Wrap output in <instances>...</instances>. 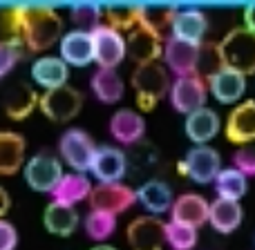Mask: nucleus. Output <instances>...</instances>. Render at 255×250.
I'll use <instances>...</instances> for the list:
<instances>
[{
	"mask_svg": "<svg viewBox=\"0 0 255 250\" xmlns=\"http://www.w3.org/2000/svg\"><path fill=\"white\" fill-rule=\"evenodd\" d=\"M22 43L29 52H45L63 38V20L54 7L27 4L20 7Z\"/></svg>",
	"mask_w": 255,
	"mask_h": 250,
	"instance_id": "1",
	"label": "nucleus"
},
{
	"mask_svg": "<svg viewBox=\"0 0 255 250\" xmlns=\"http://www.w3.org/2000/svg\"><path fill=\"white\" fill-rule=\"evenodd\" d=\"M132 89L136 96V105L143 112L154 110L159 101L170 92V76L161 63H145L136 65L132 72Z\"/></svg>",
	"mask_w": 255,
	"mask_h": 250,
	"instance_id": "2",
	"label": "nucleus"
},
{
	"mask_svg": "<svg viewBox=\"0 0 255 250\" xmlns=\"http://www.w3.org/2000/svg\"><path fill=\"white\" fill-rule=\"evenodd\" d=\"M220 54L224 67L238 70L240 74H255V34L247 27H235L220 40Z\"/></svg>",
	"mask_w": 255,
	"mask_h": 250,
	"instance_id": "3",
	"label": "nucleus"
},
{
	"mask_svg": "<svg viewBox=\"0 0 255 250\" xmlns=\"http://www.w3.org/2000/svg\"><path fill=\"white\" fill-rule=\"evenodd\" d=\"M58 152L61 159L76 172H88L92 167L94 154H97V145H94L92 136L88 132L79 130V127H70L67 132H63L58 139Z\"/></svg>",
	"mask_w": 255,
	"mask_h": 250,
	"instance_id": "4",
	"label": "nucleus"
},
{
	"mask_svg": "<svg viewBox=\"0 0 255 250\" xmlns=\"http://www.w3.org/2000/svg\"><path fill=\"white\" fill-rule=\"evenodd\" d=\"M81 107H83V94L70 85L49 89L38 98V110L49 121H56V123H67L74 116H79Z\"/></svg>",
	"mask_w": 255,
	"mask_h": 250,
	"instance_id": "5",
	"label": "nucleus"
},
{
	"mask_svg": "<svg viewBox=\"0 0 255 250\" xmlns=\"http://www.w3.org/2000/svg\"><path fill=\"white\" fill-rule=\"evenodd\" d=\"M177 170L184 176L197 181V183H211L222 170V157L215 148L208 145H195L186 152L184 161H179Z\"/></svg>",
	"mask_w": 255,
	"mask_h": 250,
	"instance_id": "6",
	"label": "nucleus"
},
{
	"mask_svg": "<svg viewBox=\"0 0 255 250\" xmlns=\"http://www.w3.org/2000/svg\"><path fill=\"white\" fill-rule=\"evenodd\" d=\"M63 179L61 159L52 152H38L25 163V181L36 192H54Z\"/></svg>",
	"mask_w": 255,
	"mask_h": 250,
	"instance_id": "7",
	"label": "nucleus"
},
{
	"mask_svg": "<svg viewBox=\"0 0 255 250\" xmlns=\"http://www.w3.org/2000/svg\"><path fill=\"white\" fill-rule=\"evenodd\" d=\"M90 208L108 215H119L126 212L136 203V190H132L126 183H99L90 192Z\"/></svg>",
	"mask_w": 255,
	"mask_h": 250,
	"instance_id": "8",
	"label": "nucleus"
},
{
	"mask_svg": "<svg viewBox=\"0 0 255 250\" xmlns=\"http://www.w3.org/2000/svg\"><path fill=\"white\" fill-rule=\"evenodd\" d=\"M170 103L177 112L181 114H193V112L202 110L206 103L208 89H206V81L199 74L193 76H181L175 83H170Z\"/></svg>",
	"mask_w": 255,
	"mask_h": 250,
	"instance_id": "9",
	"label": "nucleus"
},
{
	"mask_svg": "<svg viewBox=\"0 0 255 250\" xmlns=\"http://www.w3.org/2000/svg\"><path fill=\"white\" fill-rule=\"evenodd\" d=\"M92 45L99 70H117V65H121L128 54L126 38L108 25H101L92 31Z\"/></svg>",
	"mask_w": 255,
	"mask_h": 250,
	"instance_id": "10",
	"label": "nucleus"
},
{
	"mask_svg": "<svg viewBox=\"0 0 255 250\" xmlns=\"http://www.w3.org/2000/svg\"><path fill=\"white\" fill-rule=\"evenodd\" d=\"M166 224L159 217H136L128 226V244L132 250H163Z\"/></svg>",
	"mask_w": 255,
	"mask_h": 250,
	"instance_id": "11",
	"label": "nucleus"
},
{
	"mask_svg": "<svg viewBox=\"0 0 255 250\" xmlns=\"http://www.w3.org/2000/svg\"><path fill=\"white\" fill-rule=\"evenodd\" d=\"M202 45V43H199ZM199 45L197 43H186L179 38H168L163 43V61H166L168 70L175 72L177 79L181 76H193L197 74L199 67Z\"/></svg>",
	"mask_w": 255,
	"mask_h": 250,
	"instance_id": "12",
	"label": "nucleus"
},
{
	"mask_svg": "<svg viewBox=\"0 0 255 250\" xmlns=\"http://www.w3.org/2000/svg\"><path fill=\"white\" fill-rule=\"evenodd\" d=\"M224 134L235 145H251L255 141V98H247L231 110Z\"/></svg>",
	"mask_w": 255,
	"mask_h": 250,
	"instance_id": "13",
	"label": "nucleus"
},
{
	"mask_svg": "<svg viewBox=\"0 0 255 250\" xmlns=\"http://www.w3.org/2000/svg\"><path fill=\"white\" fill-rule=\"evenodd\" d=\"M90 172L99 179V183H121L124 174L128 172L126 152H121L115 145H101L97 148Z\"/></svg>",
	"mask_w": 255,
	"mask_h": 250,
	"instance_id": "14",
	"label": "nucleus"
},
{
	"mask_svg": "<svg viewBox=\"0 0 255 250\" xmlns=\"http://www.w3.org/2000/svg\"><path fill=\"white\" fill-rule=\"evenodd\" d=\"M208 210H211V203L197 192H186L181 197H177L172 201L170 208V221L177 224H186L199 228L208 221Z\"/></svg>",
	"mask_w": 255,
	"mask_h": 250,
	"instance_id": "15",
	"label": "nucleus"
},
{
	"mask_svg": "<svg viewBox=\"0 0 255 250\" xmlns=\"http://www.w3.org/2000/svg\"><path fill=\"white\" fill-rule=\"evenodd\" d=\"M179 9L170 4H141L139 7V27L157 36L159 40H168L172 34V22Z\"/></svg>",
	"mask_w": 255,
	"mask_h": 250,
	"instance_id": "16",
	"label": "nucleus"
},
{
	"mask_svg": "<svg viewBox=\"0 0 255 250\" xmlns=\"http://www.w3.org/2000/svg\"><path fill=\"white\" fill-rule=\"evenodd\" d=\"M110 134L121 145H136L143 141L145 121L134 110H117L110 119Z\"/></svg>",
	"mask_w": 255,
	"mask_h": 250,
	"instance_id": "17",
	"label": "nucleus"
},
{
	"mask_svg": "<svg viewBox=\"0 0 255 250\" xmlns=\"http://www.w3.org/2000/svg\"><path fill=\"white\" fill-rule=\"evenodd\" d=\"M61 58L65 65L74 67H85L94 61V45H92V34L88 31L72 29L63 34L61 38Z\"/></svg>",
	"mask_w": 255,
	"mask_h": 250,
	"instance_id": "18",
	"label": "nucleus"
},
{
	"mask_svg": "<svg viewBox=\"0 0 255 250\" xmlns=\"http://www.w3.org/2000/svg\"><path fill=\"white\" fill-rule=\"evenodd\" d=\"M128 56L136 63V65H145V63H157L159 56H163V43L152 36L150 31H145L143 27H134L128 34L126 40Z\"/></svg>",
	"mask_w": 255,
	"mask_h": 250,
	"instance_id": "19",
	"label": "nucleus"
},
{
	"mask_svg": "<svg viewBox=\"0 0 255 250\" xmlns=\"http://www.w3.org/2000/svg\"><path fill=\"white\" fill-rule=\"evenodd\" d=\"M208 85H211L213 96L220 103L229 105V103H235L242 98L244 89H247V76L240 74L238 70L222 67L220 72H215V74L208 79Z\"/></svg>",
	"mask_w": 255,
	"mask_h": 250,
	"instance_id": "20",
	"label": "nucleus"
},
{
	"mask_svg": "<svg viewBox=\"0 0 255 250\" xmlns=\"http://www.w3.org/2000/svg\"><path fill=\"white\" fill-rule=\"evenodd\" d=\"M208 31V16L202 9H179L172 22V38L186 40V43H204Z\"/></svg>",
	"mask_w": 255,
	"mask_h": 250,
	"instance_id": "21",
	"label": "nucleus"
},
{
	"mask_svg": "<svg viewBox=\"0 0 255 250\" xmlns=\"http://www.w3.org/2000/svg\"><path fill=\"white\" fill-rule=\"evenodd\" d=\"M67 76H70V70H67L65 61L61 56H40L31 65V79L47 92L65 87Z\"/></svg>",
	"mask_w": 255,
	"mask_h": 250,
	"instance_id": "22",
	"label": "nucleus"
},
{
	"mask_svg": "<svg viewBox=\"0 0 255 250\" xmlns=\"http://www.w3.org/2000/svg\"><path fill=\"white\" fill-rule=\"evenodd\" d=\"M136 201L152 217H159L172 208V190L159 179H150L136 190Z\"/></svg>",
	"mask_w": 255,
	"mask_h": 250,
	"instance_id": "23",
	"label": "nucleus"
},
{
	"mask_svg": "<svg viewBox=\"0 0 255 250\" xmlns=\"http://www.w3.org/2000/svg\"><path fill=\"white\" fill-rule=\"evenodd\" d=\"M90 192H92V183H90L88 176L81 174V172H72V174H63L61 183L54 188L52 197L54 203L74 208L76 203L90 199Z\"/></svg>",
	"mask_w": 255,
	"mask_h": 250,
	"instance_id": "24",
	"label": "nucleus"
},
{
	"mask_svg": "<svg viewBox=\"0 0 255 250\" xmlns=\"http://www.w3.org/2000/svg\"><path fill=\"white\" fill-rule=\"evenodd\" d=\"M27 141L18 132H0V174H16L25 161Z\"/></svg>",
	"mask_w": 255,
	"mask_h": 250,
	"instance_id": "25",
	"label": "nucleus"
},
{
	"mask_svg": "<svg viewBox=\"0 0 255 250\" xmlns=\"http://www.w3.org/2000/svg\"><path fill=\"white\" fill-rule=\"evenodd\" d=\"M184 130H186V136H188L193 143L204 145V143H208L213 136H217V132H220V116H217V112L208 110V107H202V110L186 116Z\"/></svg>",
	"mask_w": 255,
	"mask_h": 250,
	"instance_id": "26",
	"label": "nucleus"
},
{
	"mask_svg": "<svg viewBox=\"0 0 255 250\" xmlns=\"http://www.w3.org/2000/svg\"><path fill=\"white\" fill-rule=\"evenodd\" d=\"M208 221L211 226L222 235H229L242 224V206L240 201H231V199H222L217 197L211 203L208 210Z\"/></svg>",
	"mask_w": 255,
	"mask_h": 250,
	"instance_id": "27",
	"label": "nucleus"
},
{
	"mask_svg": "<svg viewBox=\"0 0 255 250\" xmlns=\"http://www.w3.org/2000/svg\"><path fill=\"white\" fill-rule=\"evenodd\" d=\"M38 98L40 96L27 83H18L7 92V98H4V112H7L9 119L22 121L34 112V107H38Z\"/></svg>",
	"mask_w": 255,
	"mask_h": 250,
	"instance_id": "28",
	"label": "nucleus"
},
{
	"mask_svg": "<svg viewBox=\"0 0 255 250\" xmlns=\"http://www.w3.org/2000/svg\"><path fill=\"white\" fill-rule=\"evenodd\" d=\"M43 224L47 228V233L56 235V237H70L79 226V215L74 208L70 206H61V203H49L45 208L43 215Z\"/></svg>",
	"mask_w": 255,
	"mask_h": 250,
	"instance_id": "29",
	"label": "nucleus"
},
{
	"mask_svg": "<svg viewBox=\"0 0 255 250\" xmlns=\"http://www.w3.org/2000/svg\"><path fill=\"white\" fill-rule=\"evenodd\" d=\"M90 87H92L94 96L101 103H108V105L121 101L126 89L117 70H97L92 74V79H90Z\"/></svg>",
	"mask_w": 255,
	"mask_h": 250,
	"instance_id": "30",
	"label": "nucleus"
},
{
	"mask_svg": "<svg viewBox=\"0 0 255 250\" xmlns=\"http://www.w3.org/2000/svg\"><path fill=\"white\" fill-rule=\"evenodd\" d=\"M213 183H215V192L222 199H231V201H240L249 190L247 176L235 167H222Z\"/></svg>",
	"mask_w": 255,
	"mask_h": 250,
	"instance_id": "31",
	"label": "nucleus"
},
{
	"mask_svg": "<svg viewBox=\"0 0 255 250\" xmlns=\"http://www.w3.org/2000/svg\"><path fill=\"white\" fill-rule=\"evenodd\" d=\"M22 20L20 7H0V47H20Z\"/></svg>",
	"mask_w": 255,
	"mask_h": 250,
	"instance_id": "32",
	"label": "nucleus"
},
{
	"mask_svg": "<svg viewBox=\"0 0 255 250\" xmlns=\"http://www.w3.org/2000/svg\"><path fill=\"white\" fill-rule=\"evenodd\" d=\"M103 16L108 20V27H112L119 34L139 27V7L136 4H108L103 9Z\"/></svg>",
	"mask_w": 255,
	"mask_h": 250,
	"instance_id": "33",
	"label": "nucleus"
},
{
	"mask_svg": "<svg viewBox=\"0 0 255 250\" xmlns=\"http://www.w3.org/2000/svg\"><path fill=\"white\" fill-rule=\"evenodd\" d=\"M101 18H103V7H99V4H94V2L74 4V7L70 9V20L79 31L92 34L97 27H101Z\"/></svg>",
	"mask_w": 255,
	"mask_h": 250,
	"instance_id": "34",
	"label": "nucleus"
},
{
	"mask_svg": "<svg viewBox=\"0 0 255 250\" xmlns=\"http://www.w3.org/2000/svg\"><path fill=\"white\" fill-rule=\"evenodd\" d=\"M117 230V217L108 215V212L90 210V215L85 217V233L94 242H106L115 235Z\"/></svg>",
	"mask_w": 255,
	"mask_h": 250,
	"instance_id": "35",
	"label": "nucleus"
},
{
	"mask_svg": "<svg viewBox=\"0 0 255 250\" xmlns=\"http://www.w3.org/2000/svg\"><path fill=\"white\" fill-rule=\"evenodd\" d=\"M166 242L172 250H193L197 246V228L177 221L166 224Z\"/></svg>",
	"mask_w": 255,
	"mask_h": 250,
	"instance_id": "36",
	"label": "nucleus"
},
{
	"mask_svg": "<svg viewBox=\"0 0 255 250\" xmlns=\"http://www.w3.org/2000/svg\"><path fill=\"white\" fill-rule=\"evenodd\" d=\"M222 67H224V63H222L220 45H217V43H202V45H199V67H197V74L206 81V79H211L215 72H220Z\"/></svg>",
	"mask_w": 255,
	"mask_h": 250,
	"instance_id": "37",
	"label": "nucleus"
},
{
	"mask_svg": "<svg viewBox=\"0 0 255 250\" xmlns=\"http://www.w3.org/2000/svg\"><path fill=\"white\" fill-rule=\"evenodd\" d=\"M126 159H128V166H132L134 172H148L159 163V152L152 145L141 141V143L132 145V152L126 154Z\"/></svg>",
	"mask_w": 255,
	"mask_h": 250,
	"instance_id": "38",
	"label": "nucleus"
},
{
	"mask_svg": "<svg viewBox=\"0 0 255 250\" xmlns=\"http://www.w3.org/2000/svg\"><path fill=\"white\" fill-rule=\"evenodd\" d=\"M233 167L240 170L244 176H255V143L242 145L233 154Z\"/></svg>",
	"mask_w": 255,
	"mask_h": 250,
	"instance_id": "39",
	"label": "nucleus"
},
{
	"mask_svg": "<svg viewBox=\"0 0 255 250\" xmlns=\"http://www.w3.org/2000/svg\"><path fill=\"white\" fill-rule=\"evenodd\" d=\"M20 56V47H0V81L16 67Z\"/></svg>",
	"mask_w": 255,
	"mask_h": 250,
	"instance_id": "40",
	"label": "nucleus"
},
{
	"mask_svg": "<svg viewBox=\"0 0 255 250\" xmlns=\"http://www.w3.org/2000/svg\"><path fill=\"white\" fill-rule=\"evenodd\" d=\"M18 244V233L9 221L0 219V250H13Z\"/></svg>",
	"mask_w": 255,
	"mask_h": 250,
	"instance_id": "41",
	"label": "nucleus"
},
{
	"mask_svg": "<svg viewBox=\"0 0 255 250\" xmlns=\"http://www.w3.org/2000/svg\"><path fill=\"white\" fill-rule=\"evenodd\" d=\"M244 27L255 34V2L244 9Z\"/></svg>",
	"mask_w": 255,
	"mask_h": 250,
	"instance_id": "42",
	"label": "nucleus"
},
{
	"mask_svg": "<svg viewBox=\"0 0 255 250\" xmlns=\"http://www.w3.org/2000/svg\"><path fill=\"white\" fill-rule=\"evenodd\" d=\"M9 208H11V197H9V192L0 185V219L9 212Z\"/></svg>",
	"mask_w": 255,
	"mask_h": 250,
	"instance_id": "43",
	"label": "nucleus"
},
{
	"mask_svg": "<svg viewBox=\"0 0 255 250\" xmlns=\"http://www.w3.org/2000/svg\"><path fill=\"white\" fill-rule=\"evenodd\" d=\"M92 250H117L115 246H108V244H99V246H94Z\"/></svg>",
	"mask_w": 255,
	"mask_h": 250,
	"instance_id": "44",
	"label": "nucleus"
}]
</instances>
